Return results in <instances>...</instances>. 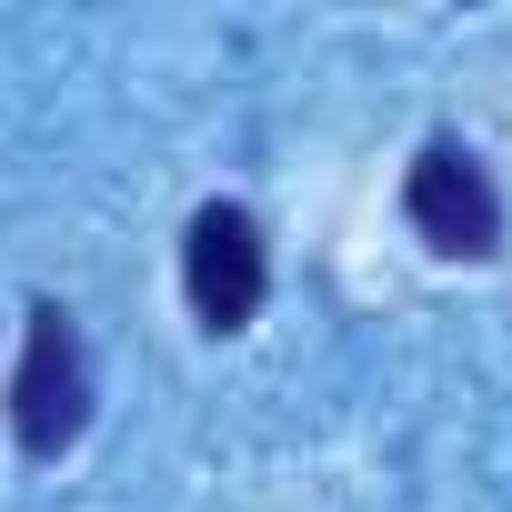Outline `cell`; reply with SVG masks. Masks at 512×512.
Instances as JSON below:
<instances>
[{
    "mask_svg": "<svg viewBox=\"0 0 512 512\" xmlns=\"http://www.w3.org/2000/svg\"><path fill=\"white\" fill-rule=\"evenodd\" d=\"M11 432L31 462H61L91 432V352H81V322L61 302H31L21 372H11Z\"/></svg>",
    "mask_w": 512,
    "mask_h": 512,
    "instance_id": "obj_1",
    "label": "cell"
},
{
    "mask_svg": "<svg viewBox=\"0 0 512 512\" xmlns=\"http://www.w3.org/2000/svg\"><path fill=\"white\" fill-rule=\"evenodd\" d=\"M181 292H191V322L201 332H241L272 292V251H262V221L241 201H201L191 231H181Z\"/></svg>",
    "mask_w": 512,
    "mask_h": 512,
    "instance_id": "obj_2",
    "label": "cell"
},
{
    "mask_svg": "<svg viewBox=\"0 0 512 512\" xmlns=\"http://www.w3.org/2000/svg\"><path fill=\"white\" fill-rule=\"evenodd\" d=\"M402 221L442 251V262H492L502 251V191L462 141H422L412 181H402Z\"/></svg>",
    "mask_w": 512,
    "mask_h": 512,
    "instance_id": "obj_3",
    "label": "cell"
}]
</instances>
